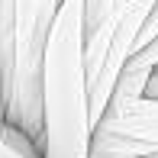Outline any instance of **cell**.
<instances>
[{
	"mask_svg": "<svg viewBox=\"0 0 158 158\" xmlns=\"http://www.w3.org/2000/svg\"><path fill=\"white\" fill-rule=\"evenodd\" d=\"M87 3L61 0L45 52L42 158H94V106L87 81Z\"/></svg>",
	"mask_w": 158,
	"mask_h": 158,
	"instance_id": "cell-1",
	"label": "cell"
},
{
	"mask_svg": "<svg viewBox=\"0 0 158 158\" xmlns=\"http://www.w3.org/2000/svg\"><path fill=\"white\" fill-rule=\"evenodd\" d=\"M61 0H0V52H3L6 119L42 135L45 52Z\"/></svg>",
	"mask_w": 158,
	"mask_h": 158,
	"instance_id": "cell-2",
	"label": "cell"
},
{
	"mask_svg": "<svg viewBox=\"0 0 158 158\" xmlns=\"http://www.w3.org/2000/svg\"><path fill=\"white\" fill-rule=\"evenodd\" d=\"M158 0H123L110 16L100 23L94 35H87V81H90V106L94 123L103 119L110 110V100L116 94V84L123 77L129 58L139 48V35L145 29Z\"/></svg>",
	"mask_w": 158,
	"mask_h": 158,
	"instance_id": "cell-3",
	"label": "cell"
},
{
	"mask_svg": "<svg viewBox=\"0 0 158 158\" xmlns=\"http://www.w3.org/2000/svg\"><path fill=\"white\" fill-rule=\"evenodd\" d=\"M97 132H119L139 142H152L158 148V100L142 94L110 103V110L97 123Z\"/></svg>",
	"mask_w": 158,
	"mask_h": 158,
	"instance_id": "cell-4",
	"label": "cell"
},
{
	"mask_svg": "<svg viewBox=\"0 0 158 158\" xmlns=\"http://www.w3.org/2000/svg\"><path fill=\"white\" fill-rule=\"evenodd\" d=\"M158 64V39H152L142 52H135L132 58H129L123 77H119L116 84V94H113L110 103H116V100H129V97H142L145 94V84H148V71H152Z\"/></svg>",
	"mask_w": 158,
	"mask_h": 158,
	"instance_id": "cell-5",
	"label": "cell"
},
{
	"mask_svg": "<svg viewBox=\"0 0 158 158\" xmlns=\"http://www.w3.org/2000/svg\"><path fill=\"white\" fill-rule=\"evenodd\" d=\"M158 152L152 142H139L119 132H97L94 129V158H145Z\"/></svg>",
	"mask_w": 158,
	"mask_h": 158,
	"instance_id": "cell-6",
	"label": "cell"
},
{
	"mask_svg": "<svg viewBox=\"0 0 158 158\" xmlns=\"http://www.w3.org/2000/svg\"><path fill=\"white\" fill-rule=\"evenodd\" d=\"M0 158H42V145L16 123L0 119Z\"/></svg>",
	"mask_w": 158,
	"mask_h": 158,
	"instance_id": "cell-7",
	"label": "cell"
},
{
	"mask_svg": "<svg viewBox=\"0 0 158 158\" xmlns=\"http://www.w3.org/2000/svg\"><path fill=\"white\" fill-rule=\"evenodd\" d=\"M152 39H158V6L152 10V16H148L145 29H142V35H139V48H135V52H142V48H145Z\"/></svg>",
	"mask_w": 158,
	"mask_h": 158,
	"instance_id": "cell-8",
	"label": "cell"
},
{
	"mask_svg": "<svg viewBox=\"0 0 158 158\" xmlns=\"http://www.w3.org/2000/svg\"><path fill=\"white\" fill-rule=\"evenodd\" d=\"M145 97H152V100H158V64L152 71H148V84H145Z\"/></svg>",
	"mask_w": 158,
	"mask_h": 158,
	"instance_id": "cell-9",
	"label": "cell"
},
{
	"mask_svg": "<svg viewBox=\"0 0 158 158\" xmlns=\"http://www.w3.org/2000/svg\"><path fill=\"white\" fill-rule=\"evenodd\" d=\"M0 119H6V94H3V52H0Z\"/></svg>",
	"mask_w": 158,
	"mask_h": 158,
	"instance_id": "cell-10",
	"label": "cell"
},
{
	"mask_svg": "<svg viewBox=\"0 0 158 158\" xmlns=\"http://www.w3.org/2000/svg\"><path fill=\"white\" fill-rule=\"evenodd\" d=\"M145 158H158V152H152V155H145Z\"/></svg>",
	"mask_w": 158,
	"mask_h": 158,
	"instance_id": "cell-11",
	"label": "cell"
}]
</instances>
